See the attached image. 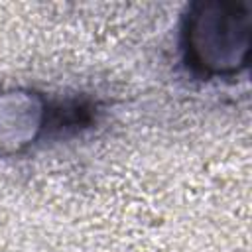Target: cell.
Listing matches in <instances>:
<instances>
[{
    "label": "cell",
    "instance_id": "cell-1",
    "mask_svg": "<svg viewBox=\"0 0 252 252\" xmlns=\"http://www.w3.org/2000/svg\"><path fill=\"white\" fill-rule=\"evenodd\" d=\"M187 65L203 77H230L248 65L250 16L240 2H197L183 20Z\"/></svg>",
    "mask_w": 252,
    "mask_h": 252
},
{
    "label": "cell",
    "instance_id": "cell-2",
    "mask_svg": "<svg viewBox=\"0 0 252 252\" xmlns=\"http://www.w3.org/2000/svg\"><path fill=\"white\" fill-rule=\"evenodd\" d=\"M47 104L30 91L0 94V154H18L35 142L45 128Z\"/></svg>",
    "mask_w": 252,
    "mask_h": 252
}]
</instances>
